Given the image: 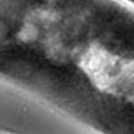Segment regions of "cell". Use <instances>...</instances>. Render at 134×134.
<instances>
[{
  "instance_id": "cell-1",
  "label": "cell",
  "mask_w": 134,
  "mask_h": 134,
  "mask_svg": "<svg viewBox=\"0 0 134 134\" xmlns=\"http://www.w3.org/2000/svg\"><path fill=\"white\" fill-rule=\"evenodd\" d=\"M26 56L38 99L100 134H134V5L48 0Z\"/></svg>"
},
{
  "instance_id": "cell-2",
  "label": "cell",
  "mask_w": 134,
  "mask_h": 134,
  "mask_svg": "<svg viewBox=\"0 0 134 134\" xmlns=\"http://www.w3.org/2000/svg\"><path fill=\"white\" fill-rule=\"evenodd\" d=\"M0 134H22V133H17V132H13V131H11V129L0 127Z\"/></svg>"
},
{
  "instance_id": "cell-3",
  "label": "cell",
  "mask_w": 134,
  "mask_h": 134,
  "mask_svg": "<svg viewBox=\"0 0 134 134\" xmlns=\"http://www.w3.org/2000/svg\"><path fill=\"white\" fill-rule=\"evenodd\" d=\"M125 1H127V3L132 4V5H134V0H125Z\"/></svg>"
}]
</instances>
